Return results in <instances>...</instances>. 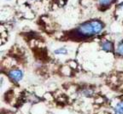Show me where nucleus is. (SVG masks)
<instances>
[{"mask_svg": "<svg viewBox=\"0 0 123 114\" xmlns=\"http://www.w3.org/2000/svg\"><path fill=\"white\" fill-rule=\"evenodd\" d=\"M104 25L99 21H92L90 22H86L80 26L76 29V32L78 35L83 38H89L99 34L103 31Z\"/></svg>", "mask_w": 123, "mask_h": 114, "instance_id": "obj_1", "label": "nucleus"}, {"mask_svg": "<svg viewBox=\"0 0 123 114\" xmlns=\"http://www.w3.org/2000/svg\"><path fill=\"white\" fill-rule=\"evenodd\" d=\"M102 50L105 52H112L114 50V46L110 41H104L102 44Z\"/></svg>", "mask_w": 123, "mask_h": 114, "instance_id": "obj_3", "label": "nucleus"}, {"mask_svg": "<svg viewBox=\"0 0 123 114\" xmlns=\"http://www.w3.org/2000/svg\"><path fill=\"white\" fill-rule=\"evenodd\" d=\"M116 52L119 55L121 56H123V41H121L117 46V50H116Z\"/></svg>", "mask_w": 123, "mask_h": 114, "instance_id": "obj_7", "label": "nucleus"}, {"mask_svg": "<svg viewBox=\"0 0 123 114\" xmlns=\"http://www.w3.org/2000/svg\"><path fill=\"white\" fill-rule=\"evenodd\" d=\"M115 114H123V101H120L115 107Z\"/></svg>", "mask_w": 123, "mask_h": 114, "instance_id": "obj_4", "label": "nucleus"}, {"mask_svg": "<svg viewBox=\"0 0 123 114\" xmlns=\"http://www.w3.org/2000/svg\"><path fill=\"white\" fill-rule=\"evenodd\" d=\"M8 75L10 78V79H12L15 83L20 82L23 78V72L20 69H13V70L10 71Z\"/></svg>", "mask_w": 123, "mask_h": 114, "instance_id": "obj_2", "label": "nucleus"}, {"mask_svg": "<svg viewBox=\"0 0 123 114\" xmlns=\"http://www.w3.org/2000/svg\"><path fill=\"white\" fill-rule=\"evenodd\" d=\"M54 53L56 55H67L68 54V50L65 48H60V49H57L54 51Z\"/></svg>", "mask_w": 123, "mask_h": 114, "instance_id": "obj_5", "label": "nucleus"}, {"mask_svg": "<svg viewBox=\"0 0 123 114\" xmlns=\"http://www.w3.org/2000/svg\"><path fill=\"white\" fill-rule=\"evenodd\" d=\"M113 2V0H98V3L100 5H102L103 7H107L110 5L111 3Z\"/></svg>", "mask_w": 123, "mask_h": 114, "instance_id": "obj_6", "label": "nucleus"}]
</instances>
